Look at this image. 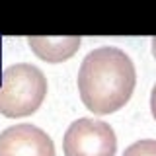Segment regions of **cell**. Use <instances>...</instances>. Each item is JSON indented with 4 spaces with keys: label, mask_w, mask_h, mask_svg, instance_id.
I'll use <instances>...</instances> for the list:
<instances>
[{
    "label": "cell",
    "mask_w": 156,
    "mask_h": 156,
    "mask_svg": "<svg viewBox=\"0 0 156 156\" xmlns=\"http://www.w3.org/2000/svg\"><path fill=\"white\" fill-rule=\"evenodd\" d=\"M136 70L127 53L117 47H98L84 57L78 70L80 100L92 113L109 115L131 100Z\"/></svg>",
    "instance_id": "obj_1"
},
{
    "label": "cell",
    "mask_w": 156,
    "mask_h": 156,
    "mask_svg": "<svg viewBox=\"0 0 156 156\" xmlns=\"http://www.w3.org/2000/svg\"><path fill=\"white\" fill-rule=\"evenodd\" d=\"M47 96V78L37 66L18 62L4 68L0 78V113L26 117L41 107Z\"/></svg>",
    "instance_id": "obj_2"
},
{
    "label": "cell",
    "mask_w": 156,
    "mask_h": 156,
    "mask_svg": "<svg viewBox=\"0 0 156 156\" xmlns=\"http://www.w3.org/2000/svg\"><path fill=\"white\" fill-rule=\"evenodd\" d=\"M65 156H115L117 136L111 125L96 119H76L62 139Z\"/></svg>",
    "instance_id": "obj_3"
},
{
    "label": "cell",
    "mask_w": 156,
    "mask_h": 156,
    "mask_svg": "<svg viewBox=\"0 0 156 156\" xmlns=\"http://www.w3.org/2000/svg\"><path fill=\"white\" fill-rule=\"evenodd\" d=\"M0 156H55V144L43 129L20 123L0 133Z\"/></svg>",
    "instance_id": "obj_4"
},
{
    "label": "cell",
    "mask_w": 156,
    "mask_h": 156,
    "mask_svg": "<svg viewBox=\"0 0 156 156\" xmlns=\"http://www.w3.org/2000/svg\"><path fill=\"white\" fill-rule=\"evenodd\" d=\"M80 37H29L27 45L45 62H65L80 49Z\"/></svg>",
    "instance_id": "obj_5"
},
{
    "label": "cell",
    "mask_w": 156,
    "mask_h": 156,
    "mask_svg": "<svg viewBox=\"0 0 156 156\" xmlns=\"http://www.w3.org/2000/svg\"><path fill=\"white\" fill-rule=\"evenodd\" d=\"M123 156H156V140L152 139L136 140L125 150Z\"/></svg>",
    "instance_id": "obj_6"
},
{
    "label": "cell",
    "mask_w": 156,
    "mask_h": 156,
    "mask_svg": "<svg viewBox=\"0 0 156 156\" xmlns=\"http://www.w3.org/2000/svg\"><path fill=\"white\" fill-rule=\"evenodd\" d=\"M150 111H152V117L156 119V84L152 88V94H150Z\"/></svg>",
    "instance_id": "obj_7"
},
{
    "label": "cell",
    "mask_w": 156,
    "mask_h": 156,
    "mask_svg": "<svg viewBox=\"0 0 156 156\" xmlns=\"http://www.w3.org/2000/svg\"><path fill=\"white\" fill-rule=\"evenodd\" d=\"M152 55H154V58H156V37L152 39Z\"/></svg>",
    "instance_id": "obj_8"
}]
</instances>
